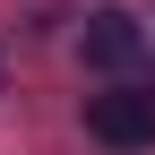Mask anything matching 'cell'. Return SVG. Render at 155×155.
Here are the masks:
<instances>
[{"mask_svg": "<svg viewBox=\"0 0 155 155\" xmlns=\"http://www.w3.org/2000/svg\"><path fill=\"white\" fill-rule=\"evenodd\" d=\"M86 138L112 147V155L155 147V86H104V95H86Z\"/></svg>", "mask_w": 155, "mask_h": 155, "instance_id": "cell-1", "label": "cell"}, {"mask_svg": "<svg viewBox=\"0 0 155 155\" xmlns=\"http://www.w3.org/2000/svg\"><path fill=\"white\" fill-rule=\"evenodd\" d=\"M78 52H86V69H129V61L147 52V26H138L129 9H95L86 35H78Z\"/></svg>", "mask_w": 155, "mask_h": 155, "instance_id": "cell-2", "label": "cell"}]
</instances>
